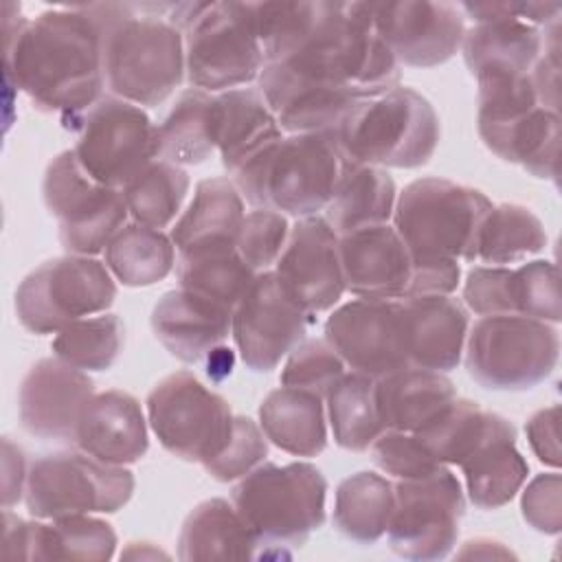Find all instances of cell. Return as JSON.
I'll use <instances>...</instances> for the list:
<instances>
[{"label": "cell", "instance_id": "obj_37", "mask_svg": "<svg viewBox=\"0 0 562 562\" xmlns=\"http://www.w3.org/2000/svg\"><path fill=\"white\" fill-rule=\"evenodd\" d=\"M105 266L127 288L162 281L173 268L178 250L167 233L138 222H127L105 246Z\"/></svg>", "mask_w": 562, "mask_h": 562}, {"label": "cell", "instance_id": "obj_15", "mask_svg": "<svg viewBox=\"0 0 562 562\" xmlns=\"http://www.w3.org/2000/svg\"><path fill=\"white\" fill-rule=\"evenodd\" d=\"M395 503L386 527L391 549L406 560H441L459 538L465 514L461 481L448 465L393 483Z\"/></svg>", "mask_w": 562, "mask_h": 562}, {"label": "cell", "instance_id": "obj_53", "mask_svg": "<svg viewBox=\"0 0 562 562\" xmlns=\"http://www.w3.org/2000/svg\"><path fill=\"white\" fill-rule=\"evenodd\" d=\"M121 558H132V560H154V558H167L165 551L156 549L151 542H130V547L121 553Z\"/></svg>", "mask_w": 562, "mask_h": 562}, {"label": "cell", "instance_id": "obj_6", "mask_svg": "<svg viewBox=\"0 0 562 562\" xmlns=\"http://www.w3.org/2000/svg\"><path fill=\"white\" fill-rule=\"evenodd\" d=\"M439 134L432 103L406 86L358 101L334 132L349 160L382 169L426 165L439 145Z\"/></svg>", "mask_w": 562, "mask_h": 562}, {"label": "cell", "instance_id": "obj_51", "mask_svg": "<svg viewBox=\"0 0 562 562\" xmlns=\"http://www.w3.org/2000/svg\"><path fill=\"white\" fill-rule=\"evenodd\" d=\"M26 479H29V468L26 459L20 446H15L9 437L2 441V498H4V509H11L26 490Z\"/></svg>", "mask_w": 562, "mask_h": 562}, {"label": "cell", "instance_id": "obj_20", "mask_svg": "<svg viewBox=\"0 0 562 562\" xmlns=\"http://www.w3.org/2000/svg\"><path fill=\"white\" fill-rule=\"evenodd\" d=\"M92 395L94 382L86 371L55 356L42 358L20 382V424L37 439L75 443L81 411Z\"/></svg>", "mask_w": 562, "mask_h": 562}, {"label": "cell", "instance_id": "obj_49", "mask_svg": "<svg viewBox=\"0 0 562 562\" xmlns=\"http://www.w3.org/2000/svg\"><path fill=\"white\" fill-rule=\"evenodd\" d=\"M520 512L529 527L555 536L562 529V476L558 472L533 476L520 496Z\"/></svg>", "mask_w": 562, "mask_h": 562}, {"label": "cell", "instance_id": "obj_1", "mask_svg": "<svg viewBox=\"0 0 562 562\" xmlns=\"http://www.w3.org/2000/svg\"><path fill=\"white\" fill-rule=\"evenodd\" d=\"M4 68L40 110L72 121L103 97L101 26L83 4L20 18L4 26Z\"/></svg>", "mask_w": 562, "mask_h": 562}, {"label": "cell", "instance_id": "obj_22", "mask_svg": "<svg viewBox=\"0 0 562 562\" xmlns=\"http://www.w3.org/2000/svg\"><path fill=\"white\" fill-rule=\"evenodd\" d=\"M340 263L345 288L358 299H406L411 294L413 257L393 224L340 235Z\"/></svg>", "mask_w": 562, "mask_h": 562}, {"label": "cell", "instance_id": "obj_23", "mask_svg": "<svg viewBox=\"0 0 562 562\" xmlns=\"http://www.w3.org/2000/svg\"><path fill=\"white\" fill-rule=\"evenodd\" d=\"M233 323V307L191 290L165 292L151 310V329L158 342L187 364L204 358L226 342Z\"/></svg>", "mask_w": 562, "mask_h": 562}, {"label": "cell", "instance_id": "obj_5", "mask_svg": "<svg viewBox=\"0 0 562 562\" xmlns=\"http://www.w3.org/2000/svg\"><path fill=\"white\" fill-rule=\"evenodd\" d=\"M167 20L182 33L191 88L213 94L259 77L266 61L248 2H176Z\"/></svg>", "mask_w": 562, "mask_h": 562}, {"label": "cell", "instance_id": "obj_47", "mask_svg": "<svg viewBox=\"0 0 562 562\" xmlns=\"http://www.w3.org/2000/svg\"><path fill=\"white\" fill-rule=\"evenodd\" d=\"M268 457V439L257 422L244 415H235L233 432L217 457L202 468L217 481L228 483L241 479Z\"/></svg>", "mask_w": 562, "mask_h": 562}, {"label": "cell", "instance_id": "obj_24", "mask_svg": "<svg viewBox=\"0 0 562 562\" xmlns=\"http://www.w3.org/2000/svg\"><path fill=\"white\" fill-rule=\"evenodd\" d=\"M463 15L474 20L461 42L465 66L474 79L531 72L551 37V33L547 35L549 26L542 31L516 18L476 11H463Z\"/></svg>", "mask_w": 562, "mask_h": 562}, {"label": "cell", "instance_id": "obj_45", "mask_svg": "<svg viewBox=\"0 0 562 562\" xmlns=\"http://www.w3.org/2000/svg\"><path fill=\"white\" fill-rule=\"evenodd\" d=\"M345 373L347 364L325 338H305L285 356L281 384L312 391L325 400Z\"/></svg>", "mask_w": 562, "mask_h": 562}, {"label": "cell", "instance_id": "obj_39", "mask_svg": "<svg viewBox=\"0 0 562 562\" xmlns=\"http://www.w3.org/2000/svg\"><path fill=\"white\" fill-rule=\"evenodd\" d=\"M213 94L189 88L158 125V158L173 165H200L215 154L211 134Z\"/></svg>", "mask_w": 562, "mask_h": 562}, {"label": "cell", "instance_id": "obj_29", "mask_svg": "<svg viewBox=\"0 0 562 562\" xmlns=\"http://www.w3.org/2000/svg\"><path fill=\"white\" fill-rule=\"evenodd\" d=\"M178 558L189 560H261L274 558L259 542L233 503L206 498L198 503L182 522Z\"/></svg>", "mask_w": 562, "mask_h": 562}, {"label": "cell", "instance_id": "obj_48", "mask_svg": "<svg viewBox=\"0 0 562 562\" xmlns=\"http://www.w3.org/2000/svg\"><path fill=\"white\" fill-rule=\"evenodd\" d=\"M369 450L373 463L395 479L424 476L441 465L415 432L386 428L375 437Z\"/></svg>", "mask_w": 562, "mask_h": 562}, {"label": "cell", "instance_id": "obj_4", "mask_svg": "<svg viewBox=\"0 0 562 562\" xmlns=\"http://www.w3.org/2000/svg\"><path fill=\"white\" fill-rule=\"evenodd\" d=\"M347 165L331 132L288 134L252 154L233 182L255 209L310 217L325 211Z\"/></svg>", "mask_w": 562, "mask_h": 562}, {"label": "cell", "instance_id": "obj_52", "mask_svg": "<svg viewBox=\"0 0 562 562\" xmlns=\"http://www.w3.org/2000/svg\"><path fill=\"white\" fill-rule=\"evenodd\" d=\"M233 364H235V353L233 349H228L226 345L215 347L206 358H204V371L213 382H222L224 378H228L233 373Z\"/></svg>", "mask_w": 562, "mask_h": 562}, {"label": "cell", "instance_id": "obj_8", "mask_svg": "<svg viewBox=\"0 0 562 562\" xmlns=\"http://www.w3.org/2000/svg\"><path fill=\"white\" fill-rule=\"evenodd\" d=\"M325 496L327 479L307 461H261L231 490V503L270 551L303 547L325 522Z\"/></svg>", "mask_w": 562, "mask_h": 562}, {"label": "cell", "instance_id": "obj_35", "mask_svg": "<svg viewBox=\"0 0 562 562\" xmlns=\"http://www.w3.org/2000/svg\"><path fill=\"white\" fill-rule=\"evenodd\" d=\"M246 211L233 180L217 176L195 184L193 200L176 220L169 237L176 250L206 241H235Z\"/></svg>", "mask_w": 562, "mask_h": 562}, {"label": "cell", "instance_id": "obj_2", "mask_svg": "<svg viewBox=\"0 0 562 562\" xmlns=\"http://www.w3.org/2000/svg\"><path fill=\"white\" fill-rule=\"evenodd\" d=\"M279 64L329 92L369 99L400 86V64L380 40L371 2H321L312 31Z\"/></svg>", "mask_w": 562, "mask_h": 562}, {"label": "cell", "instance_id": "obj_50", "mask_svg": "<svg viewBox=\"0 0 562 562\" xmlns=\"http://www.w3.org/2000/svg\"><path fill=\"white\" fill-rule=\"evenodd\" d=\"M525 432L529 446L540 463L558 468L560 465V406L551 404L536 411L527 424Z\"/></svg>", "mask_w": 562, "mask_h": 562}, {"label": "cell", "instance_id": "obj_31", "mask_svg": "<svg viewBox=\"0 0 562 562\" xmlns=\"http://www.w3.org/2000/svg\"><path fill=\"white\" fill-rule=\"evenodd\" d=\"M259 426L270 443L294 457H316L327 446V417L323 397L279 386L259 406Z\"/></svg>", "mask_w": 562, "mask_h": 562}, {"label": "cell", "instance_id": "obj_30", "mask_svg": "<svg viewBox=\"0 0 562 562\" xmlns=\"http://www.w3.org/2000/svg\"><path fill=\"white\" fill-rule=\"evenodd\" d=\"M457 389L439 371L404 367L378 378L375 402L384 430L417 432L452 400Z\"/></svg>", "mask_w": 562, "mask_h": 562}, {"label": "cell", "instance_id": "obj_43", "mask_svg": "<svg viewBox=\"0 0 562 562\" xmlns=\"http://www.w3.org/2000/svg\"><path fill=\"white\" fill-rule=\"evenodd\" d=\"M125 327L116 314H94L59 329L50 342L53 356L81 369L105 371L123 349Z\"/></svg>", "mask_w": 562, "mask_h": 562}, {"label": "cell", "instance_id": "obj_21", "mask_svg": "<svg viewBox=\"0 0 562 562\" xmlns=\"http://www.w3.org/2000/svg\"><path fill=\"white\" fill-rule=\"evenodd\" d=\"M114 549L116 531L97 516L72 514L33 522L4 509V558L103 562L114 555Z\"/></svg>", "mask_w": 562, "mask_h": 562}, {"label": "cell", "instance_id": "obj_7", "mask_svg": "<svg viewBox=\"0 0 562 562\" xmlns=\"http://www.w3.org/2000/svg\"><path fill=\"white\" fill-rule=\"evenodd\" d=\"M492 200L446 178H419L397 193L393 228L404 239L413 266L474 261V244Z\"/></svg>", "mask_w": 562, "mask_h": 562}, {"label": "cell", "instance_id": "obj_32", "mask_svg": "<svg viewBox=\"0 0 562 562\" xmlns=\"http://www.w3.org/2000/svg\"><path fill=\"white\" fill-rule=\"evenodd\" d=\"M395 200V182L386 169L349 160L323 217L338 235H347L358 228L389 224Z\"/></svg>", "mask_w": 562, "mask_h": 562}, {"label": "cell", "instance_id": "obj_13", "mask_svg": "<svg viewBox=\"0 0 562 562\" xmlns=\"http://www.w3.org/2000/svg\"><path fill=\"white\" fill-rule=\"evenodd\" d=\"M42 195L48 213L57 220L59 241L70 255H99L127 224L130 211L123 191L97 182L72 149L48 162Z\"/></svg>", "mask_w": 562, "mask_h": 562}, {"label": "cell", "instance_id": "obj_11", "mask_svg": "<svg viewBox=\"0 0 562 562\" xmlns=\"http://www.w3.org/2000/svg\"><path fill=\"white\" fill-rule=\"evenodd\" d=\"M134 494V474L83 450H57L29 465L24 503L31 516L53 520L72 514H112Z\"/></svg>", "mask_w": 562, "mask_h": 562}, {"label": "cell", "instance_id": "obj_16", "mask_svg": "<svg viewBox=\"0 0 562 562\" xmlns=\"http://www.w3.org/2000/svg\"><path fill=\"white\" fill-rule=\"evenodd\" d=\"M312 316L283 290L274 270L257 272L233 307L231 334L241 362L257 373L277 369L305 340Z\"/></svg>", "mask_w": 562, "mask_h": 562}, {"label": "cell", "instance_id": "obj_12", "mask_svg": "<svg viewBox=\"0 0 562 562\" xmlns=\"http://www.w3.org/2000/svg\"><path fill=\"white\" fill-rule=\"evenodd\" d=\"M147 422L160 446L195 463H209L233 432L228 402L204 386L191 371H176L154 384L147 395Z\"/></svg>", "mask_w": 562, "mask_h": 562}, {"label": "cell", "instance_id": "obj_19", "mask_svg": "<svg viewBox=\"0 0 562 562\" xmlns=\"http://www.w3.org/2000/svg\"><path fill=\"white\" fill-rule=\"evenodd\" d=\"M274 274L283 290L310 314L331 310L347 292L340 235L321 215L299 217L274 263Z\"/></svg>", "mask_w": 562, "mask_h": 562}, {"label": "cell", "instance_id": "obj_9", "mask_svg": "<svg viewBox=\"0 0 562 562\" xmlns=\"http://www.w3.org/2000/svg\"><path fill=\"white\" fill-rule=\"evenodd\" d=\"M463 351L470 378L483 389L527 391L558 367L560 334L533 316L490 314L468 329Z\"/></svg>", "mask_w": 562, "mask_h": 562}, {"label": "cell", "instance_id": "obj_41", "mask_svg": "<svg viewBox=\"0 0 562 562\" xmlns=\"http://www.w3.org/2000/svg\"><path fill=\"white\" fill-rule=\"evenodd\" d=\"M189 184V173L180 165L156 158L121 191L134 222L165 228L180 213Z\"/></svg>", "mask_w": 562, "mask_h": 562}, {"label": "cell", "instance_id": "obj_10", "mask_svg": "<svg viewBox=\"0 0 562 562\" xmlns=\"http://www.w3.org/2000/svg\"><path fill=\"white\" fill-rule=\"evenodd\" d=\"M105 261L88 255L53 257L31 270L15 290V314L31 334H57L66 325L103 314L116 299Z\"/></svg>", "mask_w": 562, "mask_h": 562}, {"label": "cell", "instance_id": "obj_26", "mask_svg": "<svg viewBox=\"0 0 562 562\" xmlns=\"http://www.w3.org/2000/svg\"><path fill=\"white\" fill-rule=\"evenodd\" d=\"M406 323L408 364L448 373L463 356L470 329L465 305L450 294L400 299Z\"/></svg>", "mask_w": 562, "mask_h": 562}, {"label": "cell", "instance_id": "obj_38", "mask_svg": "<svg viewBox=\"0 0 562 562\" xmlns=\"http://www.w3.org/2000/svg\"><path fill=\"white\" fill-rule=\"evenodd\" d=\"M544 246L547 233L540 217L522 204L503 202L490 209L479 228L474 261L509 266L540 252Z\"/></svg>", "mask_w": 562, "mask_h": 562}, {"label": "cell", "instance_id": "obj_18", "mask_svg": "<svg viewBox=\"0 0 562 562\" xmlns=\"http://www.w3.org/2000/svg\"><path fill=\"white\" fill-rule=\"evenodd\" d=\"M375 33L397 64L432 68L448 61L463 42L465 15L459 4L428 0L371 2Z\"/></svg>", "mask_w": 562, "mask_h": 562}, {"label": "cell", "instance_id": "obj_3", "mask_svg": "<svg viewBox=\"0 0 562 562\" xmlns=\"http://www.w3.org/2000/svg\"><path fill=\"white\" fill-rule=\"evenodd\" d=\"M101 26L105 88L140 108L162 103L184 77V40L171 4H83Z\"/></svg>", "mask_w": 562, "mask_h": 562}, {"label": "cell", "instance_id": "obj_17", "mask_svg": "<svg viewBox=\"0 0 562 562\" xmlns=\"http://www.w3.org/2000/svg\"><path fill=\"white\" fill-rule=\"evenodd\" d=\"M325 340L351 371L375 380L411 367L400 299H353L338 305L325 321Z\"/></svg>", "mask_w": 562, "mask_h": 562}, {"label": "cell", "instance_id": "obj_25", "mask_svg": "<svg viewBox=\"0 0 562 562\" xmlns=\"http://www.w3.org/2000/svg\"><path fill=\"white\" fill-rule=\"evenodd\" d=\"M147 424L140 402L132 393L108 389L86 402L75 443L105 463L130 465L140 461L149 448Z\"/></svg>", "mask_w": 562, "mask_h": 562}, {"label": "cell", "instance_id": "obj_27", "mask_svg": "<svg viewBox=\"0 0 562 562\" xmlns=\"http://www.w3.org/2000/svg\"><path fill=\"white\" fill-rule=\"evenodd\" d=\"M211 134L222 167L235 173L252 154L283 136L259 88H233L213 94Z\"/></svg>", "mask_w": 562, "mask_h": 562}, {"label": "cell", "instance_id": "obj_42", "mask_svg": "<svg viewBox=\"0 0 562 562\" xmlns=\"http://www.w3.org/2000/svg\"><path fill=\"white\" fill-rule=\"evenodd\" d=\"M494 415L496 413L483 411L476 402L457 395L415 435L441 465H461L487 435Z\"/></svg>", "mask_w": 562, "mask_h": 562}, {"label": "cell", "instance_id": "obj_34", "mask_svg": "<svg viewBox=\"0 0 562 562\" xmlns=\"http://www.w3.org/2000/svg\"><path fill=\"white\" fill-rule=\"evenodd\" d=\"M490 151L536 178L558 180L560 112L536 108L509 125L479 134Z\"/></svg>", "mask_w": 562, "mask_h": 562}, {"label": "cell", "instance_id": "obj_40", "mask_svg": "<svg viewBox=\"0 0 562 562\" xmlns=\"http://www.w3.org/2000/svg\"><path fill=\"white\" fill-rule=\"evenodd\" d=\"M378 380L358 371L345 373L327 393V422L334 441L351 452L369 450L384 430L375 402Z\"/></svg>", "mask_w": 562, "mask_h": 562}, {"label": "cell", "instance_id": "obj_33", "mask_svg": "<svg viewBox=\"0 0 562 562\" xmlns=\"http://www.w3.org/2000/svg\"><path fill=\"white\" fill-rule=\"evenodd\" d=\"M257 272L241 259L235 241H206L178 250L176 279L180 288L235 307Z\"/></svg>", "mask_w": 562, "mask_h": 562}, {"label": "cell", "instance_id": "obj_28", "mask_svg": "<svg viewBox=\"0 0 562 562\" xmlns=\"http://www.w3.org/2000/svg\"><path fill=\"white\" fill-rule=\"evenodd\" d=\"M459 468L465 476L468 498L479 509L507 505L520 492L529 474V463L516 448V428L498 413L487 435Z\"/></svg>", "mask_w": 562, "mask_h": 562}, {"label": "cell", "instance_id": "obj_44", "mask_svg": "<svg viewBox=\"0 0 562 562\" xmlns=\"http://www.w3.org/2000/svg\"><path fill=\"white\" fill-rule=\"evenodd\" d=\"M507 305L509 314H522L547 323H560L562 294L555 263L547 259H533L520 263L518 268L509 266Z\"/></svg>", "mask_w": 562, "mask_h": 562}, {"label": "cell", "instance_id": "obj_36", "mask_svg": "<svg viewBox=\"0 0 562 562\" xmlns=\"http://www.w3.org/2000/svg\"><path fill=\"white\" fill-rule=\"evenodd\" d=\"M393 503L395 490L386 476L356 472L336 487L334 527L358 544H373L386 533Z\"/></svg>", "mask_w": 562, "mask_h": 562}, {"label": "cell", "instance_id": "obj_14", "mask_svg": "<svg viewBox=\"0 0 562 562\" xmlns=\"http://www.w3.org/2000/svg\"><path fill=\"white\" fill-rule=\"evenodd\" d=\"M72 123V151L101 184L123 189L158 158V125L140 105L108 94Z\"/></svg>", "mask_w": 562, "mask_h": 562}, {"label": "cell", "instance_id": "obj_46", "mask_svg": "<svg viewBox=\"0 0 562 562\" xmlns=\"http://www.w3.org/2000/svg\"><path fill=\"white\" fill-rule=\"evenodd\" d=\"M288 235L290 224L283 213L274 209H252L241 220L235 246L255 272H266L281 257Z\"/></svg>", "mask_w": 562, "mask_h": 562}]
</instances>
